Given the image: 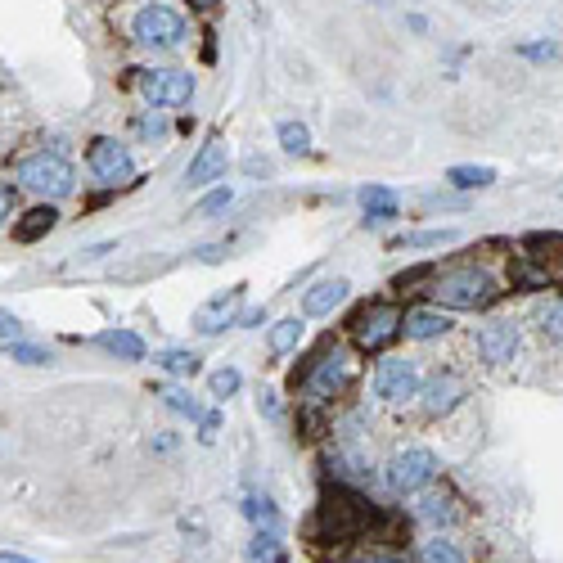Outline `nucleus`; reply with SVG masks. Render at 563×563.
Masks as SVG:
<instances>
[{
    "instance_id": "39",
    "label": "nucleus",
    "mask_w": 563,
    "mask_h": 563,
    "mask_svg": "<svg viewBox=\"0 0 563 563\" xmlns=\"http://www.w3.org/2000/svg\"><path fill=\"white\" fill-rule=\"evenodd\" d=\"M5 563H28V559H19V554H5Z\"/></svg>"
},
{
    "instance_id": "10",
    "label": "nucleus",
    "mask_w": 563,
    "mask_h": 563,
    "mask_svg": "<svg viewBox=\"0 0 563 563\" xmlns=\"http://www.w3.org/2000/svg\"><path fill=\"white\" fill-rule=\"evenodd\" d=\"M91 172L100 176L104 185H127L131 176H136V163H131L127 145H118V140H95L91 145Z\"/></svg>"
},
{
    "instance_id": "24",
    "label": "nucleus",
    "mask_w": 563,
    "mask_h": 563,
    "mask_svg": "<svg viewBox=\"0 0 563 563\" xmlns=\"http://www.w3.org/2000/svg\"><path fill=\"white\" fill-rule=\"evenodd\" d=\"M280 145L289 149V154H307V149H311V131L302 127V122H280Z\"/></svg>"
},
{
    "instance_id": "32",
    "label": "nucleus",
    "mask_w": 563,
    "mask_h": 563,
    "mask_svg": "<svg viewBox=\"0 0 563 563\" xmlns=\"http://www.w3.org/2000/svg\"><path fill=\"white\" fill-rule=\"evenodd\" d=\"M518 55L536 59V64H550V59L563 55V46H559V41H536V46H518Z\"/></svg>"
},
{
    "instance_id": "20",
    "label": "nucleus",
    "mask_w": 563,
    "mask_h": 563,
    "mask_svg": "<svg viewBox=\"0 0 563 563\" xmlns=\"http://www.w3.org/2000/svg\"><path fill=\"white\" fill-rule=\"evenodd\" d=\"M302 329H307V325H302L298 316L275 320V325H271V352H275V356H289L293 347L302 343Z\"/></svg>"
},
{
    "instance_id": "27",
    "label": "nucleus",
    "mask_w": 563,
    "mask_h": 563,
    "mask_svg": "<svg viewBox=\"0 0 563 563\" xmlns=\"http://www.w3.org/2000/svg\"><path fill=\"white\" fill-rule=\"evenodd\" d=\"M541 334L563 343V302H550V307L541 311Z\"/></svg>"
},
{
    "instance_id": "34",
    "label": "nucleus",
    "mask_w": 563,
    "mask_h": 563,
    "mask_svg": "<svg viewBox=\"0 0 563 563\" xmlns=\"http://www.w3.org/2000/svg\"><path fill=\"white\" fill-rule=\"evenodd\" d=\"M514 284L518 289H541L545 271H536V266H514Z\"/></svg>"
},
{
    "instance_id": "33",
    "label": "nucleus",
    "mask_w": 563,
    "mask_h": 563,
    "mask_svg": "<svg viewBox=\"0 0 563 563\" xmlns=\"http://www.w3.org/2000/svg\"><path fill=\"white\" fill-rule=\"evenodd\" d=\"M230 199H235V194L230 190H212L208 199L199 203V208H194V217H212V212H221V208H230Z\"/></svg>"
},
{
    "instance_id": "18",
    "label": "nucleus",
    "mask_w": 563,
    "mask_h": 563,
    "mask_svg": "<svg viewBox=\"0 0 563 563\" xmlns=\"http://www.w3.org/2000/svg\"><path fill=\"white\" fill-rule=\"evenodd\" d=\"M55 221H59V212H55V208H50V203H46V208H32L28 217H23L19 226H14V235H19L23 244H32V239L50 235V230H55Z\"/></svg>"
},
{
    "instance_id": "30",
    "label": "nucleus",
    "mask_w": 563,
    "mask_h": 563,
    "mask_svg": "<svg viewBox=\"0 0 563 563\" xmlns=\"http://www.w3.org/2000/svg\"><path fill=\"white\" fill-rule=\"evenodd\" d=\"M163 397H167V406H172V410H181V415H190V419H203V406H199V401L190 397V392H181V388H167Z\"/></svg>"
},
{
    "instance_id": "4",
    "label": "nucleus",
    "mask_w": 563,
    "mask_h": 563,
    "mask_svg": "<svg viewBox=\"0 0 563 563\" xmlns=\"http://www.w3.org/2000/svg\"><path fill=\"white\" fill-rule=\"evenodd\" d=\"M437 473V455L428 451V446H406V451H397L388 460V487L397 491V496H415V491H424L428 482H433Z\"/></svg>"
},
{
    "instance_id": "16",
    "label": "nucleus",
    "mask_w": 563,
    "mask_h": 563,
    "mask_svg": "<svg viewBox=\"0 0 563 563\" xmlns=\"http://www.w3.org/2000/svg\"><path fill=\"white\" fill-rule=\"evenodd\" d=\"M460 397H464V383L455 374H442V379H433L424 388V410L428 415H451L460 406Z\"/></svg>"
},
{
    "instance_id": "36",
    "label": "nucleus",
    "mask_w": 563,
    "mask_h": 563,
    "mask_svg": "<svg viewBox=\"0 0 563 563\" xmlns=\"http://www.w3.org/2000/svg\"><path fill=\"white\" fill-rule=\"evenodd\" d=\"M361 563H410L406 554H388V550H374V554H365Z\"/></svg>"
},
{
    "instance_id": "7",
    "label": "nucleus",
    "mask_w": 563,
    "mask_h": 563,
    "mask_svg": "<svg viewBox=\"0 0 563 563\" xmlns=\"http://www.w3.org/2000/svg\"><path fill=\"white\" fill-rule=\"evenodd\" d=\"M419 365L406 361V356H388V361H379V370H374V392H379L383 401H410L419 397Z\"/></svg>"
},
{
    "instance_id": "15",
    "label": "nucleus",
    "mask_w": 563,
    "mask_h": 563,
    "mask_svg": "<svg viewBox=\"0 0 563 563\" xmlns=\"http://www.w3.org/2000/svg\"><path fill=\"white\" fill-rule=\"evenodd\" d=\"M401 329H406V338H415V343H428V338H442L446 329H451V316H446V311H433V307H415V311H406Z\"/></svg>"
},
{
    "instance_id": "29",
    "label": "nucleus",
    "mask_w": 563,
    "mask_h": 563,
    "mask_svg": "<svg viewBox=\"0 0 563 563\" xmlns=\"http://www.w3.org/2000/svg\"><path fill=\"white\" fill-rule=\"evenodd\" d=\"M5 347H10V356L19 365H50V361H55L50 352H41V347H32V343H5Z\"/></svg>"
},
{
    "instance_id": "28",
    "label": "nucleus",
    "mask_w": 563,
    "mask_h": 563,
    "mask_svg": "<svg viewBox=\"0 0 563 563\" xmlns=\"http://www.w3.org/2000/svg\"><path fill=\"white\" fill-rule=\"evenodd\" d=\"M419 559H424V563H464V559H460V550H455L451 541H428Z\"/></svg>"
},
{
    "instance_id": "11",
    "label": "nucleus",
    "mask_w": 563,
    "mask_h": 563,
    "mask_svg": "<svg viewBox=\"0 0 563 563\" xmlns=\"http://www.w3.org/2000/svg\"><path fill=\"white\" fill-rule=\"evenodd\" d=\"M239 298H244V284H239V289L217 293L212 302H203V307L194 311V329H199V334H208V338H212V334H221V329H226L230 320H235Z\"/></svg>"
},
{
    "instance_id": "21",
    "label": "nucleus",
    "mask_w": 563,
    "mask_h": 563,
    "mask_svg": "<svg viewBox=\"0 0 563 563\" xmlns=\"http://www.w3.org/2000/svg\"><path fill=\"white\" fill-rule=\"evenodd\" d=\"M446 181L460 185V190H487V185H496V167H473V163H460L446 172Z\"/></svg>"
},
{
    "instance_id": "3",
    "label": "nucleus",
    "mask_w": 563,
    "mask_h": 563,
    "mask_svg": "<svg viewBox=\"0 0 563 563\" xmlns=\"http://www.w3.org/2000/svg\"><path fill=\"white\" fill-rule=\"evenodd\" d=\"M19 185L46 194V199H64V194H73V167L59 154H32L19 163Z\"/></svg>"
},
{
    "instance_id": "1",
    "label": "nucleus",
    "mask_w": 563,
    "mask_h": 563,
    "mask_svg": "<svg viewBox=\"0 0 563 563\" xmlns=\"http://www.w3.org/2000/svg\"><path fill=\"white\" fill-rule=\"evenodd\" d=\"M433 298L451 311H473V307H487V302L496 298V284H491L487 271L464 266V271H451L433 284Z\"/></svg>"
},
{
    "instance_id": "8",
    "label": "nucleus",
    "mask_w": 563,
    "mask_h": 563,
    "mask_svg": "<svg viewBox=\"0 0 563 563\" xmlns=\"http://www.w3.org/2000/svg\"><path fill=\"white\" fill-rule=\"evenodd\" d=\"M352 334L365 352H383V347L401 334V316L392 307H365L361 316L352 320Z\"/></svg>"
},
{
    "instance_id": "31",
    "label": "nucleus",
    "mask_w": 563,
    "mask_h": 563,
    "mask_svg": "<svg viewBox=\"0 0 563 563\" xmlns=\"http://www.w3.org/2000/svg\"><path fill=\"white\" fill-rule=\"evenodd\" d=\"M280 554H275V527H266V532L253 536V563H275Z\"/></svg>"
},
{
    "instance_id": "23",
    "label": "nucleus",
    "mask_w": 563,
    "mask_h": 563,
    "mask_svg": "<svg viewBox=\"0 0 563 563\" xmlns=\"http://www.w3.org/2000/svg\"><path fill=\"white\" fill-rule=\"evenodd\" d=\"M158 365H163L167 374H181V379H194V374H199V356H194V352H181V347L163 352V356H158Z\"/></svg>"
},
{
    "instance_id": "2",
    "label": "nucleus",
    "mask_w": 563,
    "mask_h": 563,
    "mask_svg": "<svg viewBox=\"0 0 563 563\" xmlns=\"http://www.w3.org/2000/svg\"><path fill=\"white\" fill-rule=\"evenodd\" d=\"M365 527H370V505L352 491H329L325 505H320V532L329 541H352Z\"/></svg>"
},
{
    "instance_id": "12",
    "label": "nucleus",
    "mask_w": 563,
    "mask_h": 563,
    "mask_svg": "<svg viewBox=\"0 0 563 563\" xmlns=\"http://www.w3.org/2000/svg\"><path fill=\"white\" fill-rule=\"evenodd\" d=\"M226 163H230V149H226V140H217L212 136L208 145L194 154V163L185 167V185H208V181H217V176H226Z\"/></svg>"
},
{
    "instance_id": "9",
    "label": "nucleus",
    "mask_w": 563,
    "mask_h": 563,
    "mask_svg": "<svg viewBox=\"0 0 563 563\" xmlns=\"http://www.w3.org/2000/svg\"><path fill=\"white\" fill-rule=\"evenodd\" d=\"M352 374H356V361L347 352H334V356H325V361L316 365V374L307 379V392H311V401H329V397H338V392L352 383Z\"/></svg>"
},
{
    "instance_id": "13",
    "label": "nucleus",
    "mask_w": 563,
    "mask_h": 563,
    "mask_svg": "<svg viewBox=\"0 0 563 563\" xmlns=\"http://www.w3.org/2000/svg\"><path fill=\"white\" fill-rule=\"evenodd\" d=\"M478 352H482V361H491V365H509L518 356V325H509V320L487 325L478 334Z\"/></svg>"
},
{
    "instance_id": "14",
    "label": "nucleus",
    "mask_w": 563,
    "mask_h": 563,
    "mask_svg": "<svg viewBox=\"0 0 563 563\" xmlns=\"http://www.w3.org/2000/svg\"><path fill=\"white\" fill-rule=\"evenodd\" d=\"M347 289H352V284H347L343 275H334V280H320V284H311V289L302 293V311H307V316H329V311H334V307H343Z\"/></svg>"
},
{
    "instance_id": "6",
    "label": "nucleus",
    "mask_w": 563,
    "mask_h": 563,
    "mask_svg": "<svg viewBox=\"0 0 563 563\" xmlns=\"http://www.w3.org/2000/svg\"><path fill=\"white\" fill-rule=\"evenodd\" d=\"M140 95L154 109H181L194 95V77L176 73V68H149V73H140Z\"/></svg>"
},
{
    "instance_id": "26",
    "label": "nucleus",
    "mask_w": 563,
    "mask_h": 563,
    "mask_svg": "<svg viewBox=\"0 0 563 563\" xmlns=\"http://www.w3.org/2000/svg\"><path fill=\"white\" fill-rule=\"evenodd\" d=\"M401 244L406 248H442V244H455V230H419V235H406Z\"/></svg>"
},
{
    "instance_id": "5",
    "label": "nucleus",
    "mask_w": 563,
    "mask_h": 563,
    "mask_svg": "<svg viewBox=\"0 0 563 563\" xmlns=\"http://www.w3.org/2000/svg\"><path fill=\"white\" fill-rule=\"evenodd\" d=\"M131 37H136L140 46L172 50L185 41V19L176 10H167V5H145V10H136V19H131Z\"/></svg>"
},
{
    "instance_id": "40",
    "label": "nucleus",
    "mask_w": 563,
    "mask_h": 563,
    "mask_svg": "<svg viewBox=\"0 0 563 563\" xmlns=\"http://www.w3.org/2000/svg\"><path fill=\"white\" fill-rule=\"evenodd\" d=\"M374 5H388V0H374Z\"/></svg>"
},
{
    "instance_id": "17",
    "label": "nucleus",
    "mask_w": 563,
    "mask_h": 563,
    "mask_svg": "<svg viewBox=\"0 0 563 563\" xmlns=\"http://www.w3.org/2000/svg\"><path fill=\"white\" fill-rule=\"evenodd\" d=\"M95 343H100L104 352L122 356V361H145V343H140L136 334H127V329H104Z\"/></svg>"
},
{
    "instance_id": "19",
    "label": "nucleus",
    "mask_w": 563,
    "mask_h": 563,
    "mask_svg": "<svg viewBox=\"0 0 563 563\" xmlns=\"http://www.w3.org/2000/svg\"><path fill=\"white\" fill-rule=\"evenodd\" d=\"M361 203H365V221H374V226H383V221L397 217V199H392L388 190H379V185L361 190Z\"/></svg>"
},
{
    "instance_id": "22",
    "label": "nucleus",
    "mask_w": 563,
    "mask_h": 563,
    "mask_svg": "<svg viewBox=\"0 0 563 563\" xmlns=\"http://www.w3.org/2000/svg\"><path fill=\"white\" fill-rule=\"evenodd\" d=\"M419 518H428L433 527H451L455 523V500L451 496H437V491H433V496L419 500Z\"/></svg>"
},
{
    "instance_id": "35",
    "label": "nucleus",
    "mask_w": 563,
    "mask_h": 563,
    "mask_svg": "<svg viewBox=\"0 0 563 563\" xmlns=\"http://www.w3.org/2000/svg\"><path fill=\"white\" fill-rule=\"evenodd\" d=\"M0 334H5V343H23V325L5 311V320H0Z\"/></svg>"
},
{
    "instance_id": "38",
    "label": "nucleus",
    "mask_w": 563,
    "mask_h": 563,
    "mask_svg": "<svg viewBox=\"0 0 563 563\" xmlns=\"http://www.w3.org/2000/svg\"><path fill=\"white\" fill-rule=\"evenodd\" d=\"M194 10H212V5H217V0H190Z\"/></svg>"
},
{
    "instance_id": "25",
    "label": "nucleus",
    "mask_w": 563,
    "mask_h": 563,
    "mask_svg": "<svg viewBox=\"0 0 563 563\" xmlns=\"http://www.w3.org/2000/svg\"><path fill=\"white\" fill-rule=\"evenodd\" d=\"M239 383H244V379H239V370H230V365H226V370H217L208 379V392L217 401H226V397H235V392H239Z\"/></svg>"
},
{
    "instance_id": "37",
    "label": "nucleus",
    "mask_w": 563,
    "mask_h": 563,
    "mask_svg": "<svg viewBox=\"0 0 563 563\" xmlns=\"http://www.w3.org/2000/svg\"><path fill=\"white\" fill-rule=\"evenodd\" d=\"M167 122L163 118H140V136H163Z\"/></svg>"
}]
</instances>
